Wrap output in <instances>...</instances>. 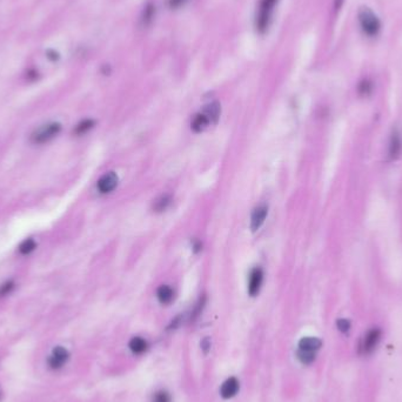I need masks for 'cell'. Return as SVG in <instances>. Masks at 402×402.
Instances as JSON below:
<instances>
[{
	"instance_id": "cell-1",
	"label": "cell",
	"mask_w": 402,
	"mask_h": 402,
	"mask_svg": "<svg viewBox=\"0 0 402 402\" xmlns=\"http://www.w3.org/2000/svg\"><path fill=\"white\" fill-rule=\"evenodd\" d=\"M322 342L320 339L313 337L302 338L299 341V350H298V359L303 365L313 364L315 358H317L318 350L321 348Z\"/></svg>"
},
{
	"instance_id": "cell-2",
	"label": "cell",
	"mask_w": 402,
	"mask_h": 402,
	"mask_svg": "<svg viewBox=\"0 0 402 402\" xmlns=\"http://www.w3.org/2000/svg\"><path fill=\"white\" fill-rule=\"evenodd\" d=\"M60 132H61V124L49 123L35 129V131L32 133V136H31V140H32V143L38 145L46 144L52 139H54V138H56Z\"/></svg>"
},
{
	"instance_id": "cell-3",
	"label": "cell",
	"mask_w": 402,
	"mask_h": 402,
	"mask_svg": "<svg viewBox=\"0 0 402 402\" xmlns=\"http://www.w3.org/2000/svg\"><path fill=\"white\" fill-rule=\"evenodd\" d=\"M381 335V329L377 328V327H374V328L367 330L360 340V344H359V353H360L361 355H369V354H372L380 344Z\"/></svg>"
},
{
	"instance_id": "cell-4",
	"label": "cell",
	"mask_w": 402,
	"mask_h": 402,
	"mask_svg": "<svg viewBox=\"0 0 402 402\" xmlns=\"http://www.w3.org/2000/svg\"><path fill=\"white\" fill-rule=\"evenodd\" d=\"M359 21L366 34L376 35L379 33L381 27L380 20L368 7H361L359 11Z\"/></svg>"
},
{
	"instance_id": "cell-5",
	"label": "cell",
	"mask_w": 402,
	"mask_h": 402,
	"mask_svg": "<svg viewBox=\"0 0 402 402\" xmlns=\"http://www.w3.org/2000/svg\"><path fill=\"white\" fill-rule=\"evenodd\" d=\"M278 0H261V2H260L257 21H255L257 30L260 33H265L267 31L268 25H270L272 11H273V7L275 6Z\"/></svg>"
},
{
	"instance_id": "cell-6",
	"label": "cell",
	"mask_w": 402,
	"mask_h": 402,
	"mask_svg": "<svg viewBox=\"0 0 402 402\" xmlns=\"http://www.w3.org/2000/svg\"><path fill=\"white\" fill-rule=\"evenodd\" d=\"M70 359V353L65 347L57 346L52 349V352L47 358V365L53 370H58L64 367Z\"/></svg>"
},
{
	"instance_id": "cell-7",
	"label": "cell",
	"mask_w": 402,
	"mask_h": 402,
	"mask_svg": "<svg viewBox=\"0 0 402 402\" xmlns=\"http://www.w3.org/2000/svg\"><path fill=\"white\" fill-rule=\"evenodd\" d=\"M402 153V137L401 133L397 128L393 129L389 137L388 143V159L396 160L399 159Z\"/></svg>"
},
{
	"instance_id": "cell-8",
	"label": "cell",
	"mask_w": 402,
	"mask_h": 402,
	"mask_svg": "<svg viewBox=\"0 0 402 402\" xmlns=\"http://www.w3.org/2000/svg\"><path fill=\"white\" fill-rule=\"evenodd\" d=\"M118 181H119V178H118V175L116 174V173L108 172V173H106V174L102 175L99 180H98L97 187L100 193H104V194H106V193L112 192L114 188L118 186Z\"/></svg>"
},
{
	"instance_id": "cell-9",
	"label": "cell",
	"mask_w": 402,
	"mask_h": 402,
	"mask_svg": "<svg viewBox=\"0 0 402 402\" xmlns=\"http://www.w3.org/2000/svg\"><path fill=\"white\" fill-rule=\"evenodd\" d=\"M262 280L263 273L261 268H254V270L251 272L250 279H248V293H250L251 297H255V295L259 293L262 285Z\"/></svg>"
},
{
	"instance_id": "cell-10",
	"label": "cell",
	"mask_w": 402,
	"mask_h": 402,
	"mask_svg": "<svg viewBox=\"0 0 402 402\" xmlns=\"http://www.w3.org/2000/svg\"><path fill=\"white\" fill-rule=\"evenodd\" d=\"M268 214V207L266 205H260L252 213L251 218V228L253 232H257L260 227L265 222L266 216Z\"/></svg>"
},
{
	"instance_id": "cell-11",
	"label": "cell",
	"mask_w": 402,
	"mask_h": 402,
	"mask_svg": "<svg viewBox=\"0 0 402 402\" xmlns=\"http://www.w3.org/2000/svg\"><path fill=\"white\" fill-rule=\"evenodd\" d=\"M239 391V381L235 377H230L224 382L221 388H220V394L224 399H231L235 396V394Z\"/></svg>"
},
{
	"instance_id": "cell-12",
	"label": "cell",
	"mask_w": 402,
	"mask_h": 402,
	"mask_svg": "<svg viewBox=\"0 0 402 402\" xmlns=\"http://www.w3.org/2000/svg\"><path fill=\"white\" fill-rule=\"evenodd\" d=\"M220 113H221V107H220L219 102H216V101L211 102V104L207 105L204 109V114L208 118V119H210V121L213 124L218 123V120L220 118Z\"/></svg>"
},
{
	"instance_id": "cell-13",
	"label": "cell",
	"mask_w": 402,
	"mask_h": 402,
	"mask_svg": "<svg viewBox=\"0 0 402 402\" xmlns=\"http://www.w3.org/2000/svg\"><path fill=\"white\" fill-rule=\"evenodd\" d=\"M211 124V121L208 118L205 116L204 113H200V114H196L194 117V119L192 121V129L196 133L199 132H203L205 128H207V126Z\"/></svg>"
},
{
	"instance_id": "cell-14",
	"label": "cell",
	"mask_w": 402,
	"mask_h": 402,
	"mask_svg": "<svg viewBox=\"0 0 402 402\" xmlns=\"http://www.w3.org/2000/svg\"><path fill=\"white\" fill-rule=\"evenodd\" d=\"M147 341L145 339L140 337L133 338L131 341H129V349L132 350V353L134 354H143L147 350Z\"/></svg>"
},
{
	"instance_id": "cell-15",
	"label": "cell",
	"mask_w": 402,
	"mask_h": 402,
	"mask_svg": "<svg viewBox=\"0 0 402 402\" xmlns=\"http://www.w3.org/2000/svg\"><path fill=\"white\" fill-rule=\"evenodd\" d=\"M157 295H158V299H159V301L161 303H164V305H166V303H169L173 300V297H174V292H173V289L169 286L163 285V286L159 287Z\"/></svg>"
},
{
	"instance_id": "cell-16",
	"label": "cell",
	"mask_w": 402,
	"mask_h": 402,
	"mask_svg": "<svg viewBox=\"0 0 402 402\" xmlns=\"http://www.w3.org/2000/svg\"><path fill=\"white\" fill-rule=\"evenodd\" d=\"M172 203V196L169 194H164L158 198L154 204H153V210L157 213H160V212H164L165 210H167L169 205Z\"/></svg>"
},
{
	"instance_id": "cell-17",
	"label": "cell",
	"mask_w": 402,
	"mask_h": 402,
	"mask_svg": "<svg viewBox=\"0 0 402 402\" xmlns=\"http://www.w3.org/2000/svg\"><path fill=\"white\" fill-rule=\"evenodd\" d=\"M154 13H155L154 5H152V4H148V5L145 7V10L143 12V17H141V24H143L144 26H148L149 24L152 23L153 18H154Z\"/></svg>"
},
{
	"instance_id": "cell-18",
	"label": "cell",
	"mask_w": 402,
	"mask_h": 402,
	"mask_svg": "<svg viewBox=\"0 0 402 402\" xmlns=\"http://www.w3.org/2000/svg\"><path fill=\"white\" fill-rule=\"evenodd\" d=\"M35 247H37V243H35L34 240L29 238L24 240V241L20 243V246H19V252H20V254L23 255H29L35 250Z\"/></svg>"
},
{
	"instance_id": "cell-19",
	"label": "cell",
	"mask_w": 402,
	"mask_h": 402,
	"mask_svg": "<svg viewBox=\"0 0 402 402\" xmlns=\"http://www.w3.org/2000/svg\"><path fill=\"white\" fill-rule=\"evenodd\" d=\"M94 125H96V123H94V120L92 119L82 120L81 123H79L77 125L76 129H74V133L78 134V136H81V134L87 133L90 129H92L94 127Z\"/></svg>"
},
{
	"instance_id": "cell-20",
	"label": "cell",
	"mask_w": 402,
	"mask_h": 402,
	"mask_svg": "<svg viewBox=\"0 0 402 402\" xmlns=\"http://www.w3.org/2000/svg\"><path fill=\"white\" fill-rule=\"evenodd\" d=\"M15 287V283L14 281H12V280H9V281L4 282L2 286H0V298H4L6 297V295L11 294L12 292H13Z\"/></svg>"
},
{
	"instance_id": "cell-21",
	"label": "cell",
	"mask_w": 402,
	"mask_h": 402,
	"mask_svg": "<svg viewBox=\"0 0 402 402\" xmlns=\"http://www.w3.org/2000/svg\"><path fill=\"white\" fill-rule=\"evenodd\" d=\"M205 303H206V298L203 297L199 300V302L195 305L194 309H193L192 315H191V320H195V319L199 317V315L201 314V312H203V309H204V307H205Z\"/></svg>"
},
{
	"instance_id": "cell-22",
	"label": "cell",
	"mask_w": 402,
	"mask_h": 402,
	"mask_svg": "<svg viewBox=\"0 0 402 402\" xmlns=\"http://www.w3.org/2000/svg\"><path fill=\"white\" fill-rule=\"evenodd\" d=\"M171 401V396L169 394L165 391H160L155 393L154 397H153V402H169Z\"/></svg>"
},
{
	"instance_id": "cell-23",
	"label": "cell",
	"mask_w": 402,
	"mask_h": 402,
	"mask_svg": "<svg viewBox=\"0 0 402 402\" xmlns=\"http://www.w3.org/2000/svg\"><path fill=\"white\" fill-rule=\"evenodd\" d=\"M337 326L339 330L342 333H347L350 329V322L347 319H339L337 321Z\"/></svg>"
},
{
	"instance_id": "cell-24",
	"label": "cell",
	"mask_w": 402,
	"mask_h": 402,
	"mask_svg": "<svg viewBox=\"0 0 402 402\" xmlns=\"http://www.w3.org/2000/svg\"><path fill=\"white\" fill-rule=\"evenodd\" d=\"M359 92H360L362 96H368V94L372 92V84L369 81H362L360 84V87H359Z\"/></svg>"
},
{
	"instance_id": "cell-25",
	"label": "cell",
	"mask_w": 402,
	"mask_h": 402,
	"mask_svg": "<svg viewBox=\"0 0 402 402\" xmlns=\"http://www.w3.org/2000/svg\"><path fill=\"white\" fill-rule=\"evenodd\" d=\"M187 0H168V6L171 9H178V7L183 6Z\"/></svg>"
},
{
	"instance_id": "cell-26",
	"label": "cell",
	"mask_w": 402,
	"mask_h": 402,
	"mask_svg": "<svg viewBox=\"0 0 402 402\" xmlns=\"http://www.w3.org/2000/svg\"><path fill=\"white\" fill-rule=\"evenodd\" d=\"M201 349L204 350L205 354L208 353V350L211 349V340L208 338H205L203 341H201Z\"/></svg>"
},
{
	"instance_id": "cell-27",
	"label": "cell",
	"mask_w": 402,
	"mask_h": 402,
	"mask_svg": "<svg viewBox=\"0 0 402 402\" xmlns=\"http://www.w3.org/2000/svg\"><path fill=\"white\" fill-rule=\"evenodd\" d=\"M46 56H47V58L50 59V60H52V61H57L58 59H59V53L56 52V51H54V50H49V51H47Z\"/></svg>"
},
{
	"instance_id": "cell-28",
	"label": "cell",
	"mask_w": 402,
	"mask_h": 402,
	"mask_svg": "<svg viewBox=\"0 0 402 402\" xmlns=\"http://www.w3.org/2000/svg\"><path fill=\"white\" fill-rule=\"evenodd\" d=\"M342 4H344V0H335V2H334V9L337 10V11H339V10H340V7H341Z\"/></svg>"
},
{
	"instance_id": "cell-29",
	"label": "cell",
	"mask_w": 402,
	"mask_h": 402,
	"mask_svg": "<svg viewBox=\"0 0 402 402\" xmlns=\"http://www.w3.org/2000/svg\"><path fill=\"white\" fill-rule=\"evenodd\" d=\"M37 77H38V73H37V71H34V70H31L30 72H29V78H31V79H37Z\"/></svg>"
},
{
	"instance_id": "cell-30",
	"label": "cell",
	"mask_w": 402,
	"mask_h": 402,
	"mask_svg": "<svg viewBox=\"0 0 402 402\" xmlns=\"http://www.w3.org/2000/svg\"><path fill=\"white\" fill-rule=\"evenodd\" d=\"M193 247H194L195 252H199L201 250V243L199 241H194V243H193Z\"/></svg>"
}]
</instances>
